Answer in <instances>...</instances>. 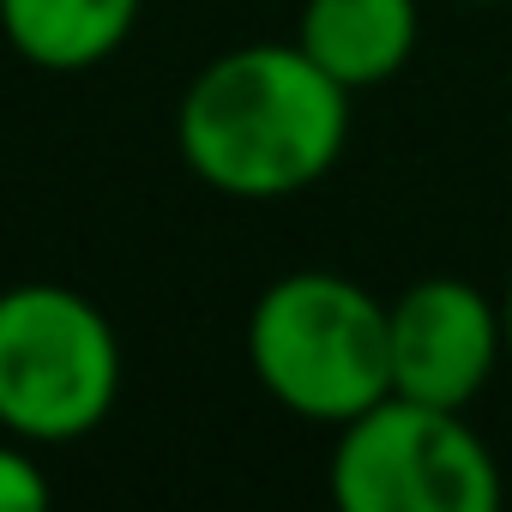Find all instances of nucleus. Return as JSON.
<instances>
[{
  "label": "nucleus",
  "instance_id": "obj_1",
  "mask_svg": "<svg viewBox=\"0 0 512 512\" xmlns=\"http://www.w3.org/2000/svg\"><path fill=\"white\" fill-rule=\"evenodd\" d=\"M350 97L296 37L241 43L205 61L175 103L187 175L223 199H296L320 187L350 145Z\"/></svg>",
  "mask_w": 512,
  "mask_h": 512
},
{
  "label": "nucleus",
  "instance_id": "obj_2",
  "mask_svg": "<svg viewBox=\"0 0 512 512\" xmlns=\"http://www.w3.org/2000/svg\"><path fill=\"white\" fill-rule=\"evenodd\" d=\"M241 344L260 392L320 428H344L392 392V302L326 266L272 278Z\"/></svg>",
  "mask_w": 512,
  "mask_h": 512
},
{
  "label": "nucleus",
  "instance_id": "obj_3",
  "mask_svg": "<svg viewBox=\"0 0 512 512\" xmlns=\"http://www.w3.org/2000/svg\"><path fill=\"white\" fill-rule=\"evenodd\" d=\"M121 338L109 314L67 284L0 290V434L73 446L121 398Z\"/></svg>",
  "mask_w": 512,
  "mask_h": 512
},
{
  "label": "nucleus",
  "instance_id": "obj_4",
  "mask_svg": "<svg viewBox=\"0 0 512 512\" xmlns=\"http://www.w3.org/2000/svg\"><path fill=\"white\" fill-rule=\"evenodd\" d=\"M344 512H500L506 476L464 410L386 392L350 416L326 464Z\"/></svg>",
  "mask_w": 512,
  "mask_h": 512
},
{
  "label": "nucleus",
  "instance_id": "obj_5",
  "mask_svg": "<svg viewBox=\"0 0 512 512\" xmlns=\"http://www.w3.org/2000/svg\"><path fill=\"white\" fill-rule=\"evenodd\" d=\"M506 362L500 302L452 272L416 278L392 302V392L470 410Z\"/></svg>",
  "mask_w": 512,
  "mask_h": 512
},
{
  "label": "nucleus",
  "instance_id": "obj_6",
  "mask_svg": "<svg viewBox=\"0 0 512 512\" xmlns=\"http://www.w3.org/2000/svg\"><path fill=\"white\" fill-rule=\"evenodd\" d=\"M422 7L416 0H302L296 43L344 85L374 91L398 79L416 55Z\"/></svg>",
  "mask_w": 512,
  "mask_h": 512
},
{
  "label": "nucleus",
  "instance_id": "obj_7",
  "mask_svg": "<svg viewBox=\"0 0 512 512\" xmlns=\"http://www.w3.org/2000/svg\"><path fill=\"white\" fill-rule=\"evenodd\" d=\"M139 7L145 0H0V37L43 73H85L133 37Z\"/></svg>",
  "mask_w": 512,
  "mask_h": 512
},
{
  "label": "nucleus",
  "instance_id": "obj_8",
  "mask_svg": "<svg viewBox=\"0 0 512 512\" xmlns=\"http://www.w3.org/2000/svg\"><path fill=\"white\" fill-rule=\"evenodd\" d=\"M55 494L49 470L37 464V446L31 440H0V512H43Z\"/></svg>",
  "mask_w": 512,
  "mask_h": 512
},
{
  "label": "nucleus",
  "instance_id": "obj_9",
  "mask_svg": "<svg viewBox=\"0 0 512 512\" xmlns=\"http://www.w3.org/2000/svg\"><path fill=\"white\" fill-rule=\"evenodd\" d=\"M500 320H506V368H512V284H506V296H500Z\"/></svg>",
  "mask_w": 512,
  "mask_h": 512
},
{
  "label": "nucleus",
  "instance_id": "obj_10",
  "mask_svg": "<svg viewBox=\"0 0 512 512\" xmlns=\"http://www.w3.org/2000/svg\"><path fill=\"white\" fill-rule=\"evenodd\" d=\"M470 7H494V0H470Z\"/></svg>",
  "mask_w": 512,
  "mask_h": 512
}]
</instances>
